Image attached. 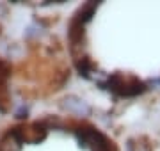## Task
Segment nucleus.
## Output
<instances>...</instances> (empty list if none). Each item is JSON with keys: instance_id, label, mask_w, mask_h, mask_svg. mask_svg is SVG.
Returning a JSON list of instances; mask_svg holds the SVG:
<instances>
[{"instance_id": "f257e3e1", "label": "nucleus", "mask_w": 160, "mask_h": 151, "mask_svg": "<svg viewBox=\"0 0 160 151\" xmlns=\"http://www.w3.org/2000/svg\"><path fill=\"white\" fill-rule=\"evenodd\" d=\"M62 46L71 76L107 98L160 96V2L77 4Z\"/></svg>"}, {"instance_id": "f03ea898", "label": "nucleus", "mask_w": 160, "mask_h": 151, "mask_svg": "<svg viewBox=\"0 0 160 151\" xmlns=\"http://www.w3.org/2000/svg\"><path fill=\"white\" fill-rule=\"evenodd\" d=\"M9 130L22 151H125L110 128L80 110L48 112Z\"/></svg>"}]
</instances>
